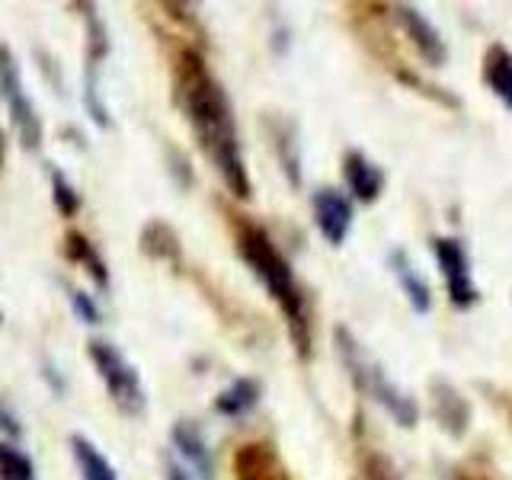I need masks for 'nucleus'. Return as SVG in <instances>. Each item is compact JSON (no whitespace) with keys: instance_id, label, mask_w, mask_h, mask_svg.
Returning <instances> with one entry per match:
<instances>
[{"instance_id":"nucleus-28","label":"nucleus","mask_w":512,"mask_h":480,"mask_svg":"<svg viewBox=\"0 0 512 480\" xmlns=\"http://www.w3.org/2000/svg\"><path fill=\"white\" fill-rule=\"evenodd\" d=\"M42 378H45V384L52 388L58 397L68 391V384H64V378H61V372H58V365L55 362H48V359H42Z\"/></svg>"},{"instance_id":"nucleus-20","label":"nucleus","mask_w":512,"mask_h":480,"mask_svg":"<svg viewBox=\"0 0 512 480\" xmlns=\"http://www.w3.org/2000/svg\"><path fill=\"white\" fill-rule=\"evenodd\" d=\"M48 183H52V202L58 208V215L61 218H74L80 212V205H84V199H80V192L77 186L64 176L61 167L55 164H48Z\"/></svg>"},{"instance_id":"nucleus-10","label":"nucleus","mask_w":512,"mask_h":480,"mask_svg":"<svg viewBox=\"0 0 512 480\" xmlns=\"http://www.w3.org/2000/svg\"><path fill=\"white\" fill-rule=\"evenodd\" d=\"M170 442L176 448V455L186 461V468L196 474L199 480H215V458L208 448L202 429L192 420H176L170 429Z\"/></svg>"},{"instance_id":"nucleus-5","label":"nucleus","mask_w":512,"mask_h":480,"mask_svg":"<svg viewBox=\"0 0 512 480\" xmlns=\"http://www.w3.org/2000/svg\"><path fill=\"white\" fill-rule=\"evenodd\" d=\"M0 96H4V103H7L13 132H16V138H20L23 151H29V154L42 151L45 125H42L36 103H32V96L26 93L20 61H16L13 48L7 42H0Z\"/></svg>"},{"instance_id":"nucleus-16","label":"nucleus","mask_w":512,"mask_h":480,"mask_svg":"<svg viewBox=\"0 0 512 480\" xmlns=\"http://www.w3.org/2000/svg\"><path fill=\"white\" fill-rule=\"evenodd\" d=\"M484 84L512 112V52L506 45H490L484 55Z\"/></svg>"},{"instance_id":"nucleus-4","label":"nucleus","mask_w":512,"mask_h":480,"mask_svg":"<svg viewBox=\"0 0 512 480\" xmlns=\"http://www.w3.org/2000/svg\"><path fill=\"white\" fill-rule=\"evenodd\" d=\"M87 356L96 368V375H100V381L106 384L112 404H116L125 416H141L148 410V394H144L138 368L122 356V349L116 343L93 336L87 343Z\"/></svg>"},{"instance_id":"nucleus-17","label":"nucleus","mask_w":512,"mask_h":480,"mask_svg":"<svg viewBox=\"0 0 512 480\" xmlns=\"http://www.w3.org/2000/svg\"><path fill=\"white\" fill-rule=\"evenodd\" d=\"M260 397H263V388L256 378H234L228 388L215 397V410L221 416H228V420H240V416H247L260 404Z\"/></svg>"},{"instance_id":"nucleus-30","label":"nucleus","mask_w":512,"mask_h":480,"mask_svg":"<svg viewBox=\"0 0 512 480\" xmlns=\"http://www.w3.org/2000/svg\"><path fill=\"white\" fill-rule=\"evenodd\" d=\"M368 480H397L394 477V471L388 468V461H381V458H372V461H368Z\"/></svg>"},{"instance_id":"nucleus-32","label":"nucleus","mask_w":512,"mask_h":480,"mask_svg":"<svg viewBox=\"0 0 512 480\" xmlns=\"http://www.w3.org/2000/svg\"><path fill=\"white\" fill-rule=\"evenodd\" d=\"M7 160V138H4V128H0V167H4Z\"/></svg>"},{"instance_id":"nucleus-9","label":"nucleus","mask_w":512,"mask_h":480,"mask_svg":"<svg viewBox=\"0 0 512 480\" xmlns=\"http://www.w3.org/2000/svg\"><path fill=\"white\" fill-rule=\"evenodd\" d=\"M234 480H295L282 464L276 445L247 442L234 455Z\"/></svg>"},{"instance_id":"nucleus-2","label":"nucleus","mask_w":512,"mask_h":480,"mask_svg":"<svg viewBox=\"0 0 512 480\" xmlns=\"http://www.w3.org/2000/svg\"><path fill=\"white\" fill-rule=\"evenodd\" d=\"M234 240H237V253L240 260L250 266V272L263 282L269 298L279 304V311L292 333L295 349L301 359L311 356V320H308V304L295 282L292 263L279 253V247L272 244V237L260 228V224L247 221L244 215L234 218Z\"/></svg>"},{"instance_id":"nucleus-27","label":"nucleus","mask_w":512,"mask_h":480,"mask_svg":"<svg viewBox=\"0 0 512 480\" xmlns=\"http://www.w3.org/2000/svg\"><path fill=\"white\" fill-rule=\"evenodd\" d=\"M170 170H173L176 183H180L183 189H189V186H192V170H189V160H186V154H183V151L170 148Z\"/></svg>"},{"instance_id":"nucleus-33","label":"nucleus","mask_w":512,"mask_h":480,"mask_svg":"<svg viewBox=\"0 0 512 480\" xmlns=\"http://www.w3.org/2000/svg\"><path fill=\"white\" fill-rule=\"evenodd\" d=\"M0 324H4V311H0Z\"/></svg>"},{"instance_id":"nucleus-1","label":"nucleus","mask_w":512,"mask_h":480,"mask_svg":"<svg viewBox=\"0 0 512 480\" xmlns=\"http://www.w3.org/2000/svg\"><path fill=\"white\" fill-rule=\"evenodd\" d=\"M173 96L176 106L186 112L202 154L212 160L218 176L228 186L231 196L250 199V173L244 164V151H240L234 109L224 87L208 71L205 58L196 48H183L173 64Z\"/></svg>"},{"instance_id":"nucleus-23","label":"nucleus","mask_w":512,"mask_h":480,"mask_svg":"<svg viewBox=\"0 0 512 480\" xmlns=\"http://www.w3.org/2000/svg\"><path fill=\"white\" fill-rule=\"evenodd\" d=\"M279 141V157H282V170L292 180V186H301V157H298V141L295 135H288V125H282L276 132Z\"/></svg>"},{"instance_id":"nucleus-15","label":"nucleus","mask_w":512,"mask_h":480,"mask_svg":"<svg viewBox=\"0 0 512 480\" xmlns=\"http://www.w3.org/2000/svg\"><path fill=\"white\" fill-rule=\"evenodd\" d=\"M138 244H141V253L151 256V260H160V263H180L183 260L180 234L160 218H151L148 224H144Z\"/></svg>"},{"instance_id":"nucleus-31","label":"nucleus","mask_w":512,"mask_h":480,"mask_svg":"<svg viewBox=\"0 0 512 480\" xmlns=\"http://www.w3.org/2000/svg\"><path fill=\"white\" fill-rule=\"evenodd\" d=\"M64 138H71V141L77 144V148H87V141H84V135H80V132H77V128H74V125H68V128H64Z\"/></svg>"},{"instance_id":"nucleus-12","label":"nucleus","mask_w":512,"mask_h":480,"mask_svg":"<svg viewBox=\"0 0 512 480\" xmlns=\"http://www.w3.org/2000/svg\"><path fill=\"white\" fill-rule=\"evenodd\" d=\"M343 176H346V186H349L352 196L365 205H372L384 189V170L362 151H346Z\"/></svg>"},{"instance_id":"nucleus-19","label":"nucleus","mask_w":512,"mask_h":480,"mask_svg":"<svg viewBox=\"0 0 512 480\" xmlns=\"http://www.w3.org/2000/svg\"><path fill=\"white\" fill-rule=\"evenodd\" d=\"M71 10H80V16H84V23H87V64L100 68L109 55V29L100 16V7L96 4H71Z\"/></svg>"},{"instance_id":"nucleus-26","label":"nucleus","mask_w":512,"mask_h":480,"mask_svg":"<svg viewBox=\"0 0 512 480\" xmlns=\"http://www.w3.org/2000/svg\"><path fill=\"white\" fill-rule=\"evenodd\" d=\"M0 436H4L7 442H20L23 439L20 416H16V410L10 404H4V400H0Z\"/></svg>"},{"instance_id":"nucleus-14","label":"nucleus","mask_w":512,"mask_h":480,"mask_svg":"<svg viewBox=\"0 0 512 480\" xmlns=\"http://www.w3.org/2000/svg\"><path fill=\"white\" fill-rule=\"evenodd\" d=\"M388 263H391V272L397 276L400 288H404V295H407V301H410V308H413L416 314H429V311H432V292H429L426 279H423L420 272H416V266L410 263V256H407L404 250H394V253L388 256Z\"/></svg>"},{"instance_id":"nucleus-8","label":"nucleus","mask_w":512,"mask_h":480,"mask_svg":"<svg viewBox=\"0 0 512 480\" xmlns=\"http://www.w3.org/2000/svg\"><path fill=\"white\" fill-rule=\"evenodd\" d=\"M391 13L397 16V23L404 26V32L410 36V42L416 45V52L423 55V61L432 64V68H442V64L448 61V48H445L442 32L432 26L420 10L410 7V4H394Z\"/></svg>"},{"instance_id":"nucleus-3","label":"nucleus","mask_w":512,"mask_h":480,"mask_svg":"<svg viewBox=\"0 0 512 480\" xmlns=\"http://www.w3.org/2000/svg\"><path fill=\"white\" fill-rule=\"evenodd\" d=\"M333 340H336V352H340L343 365L349 368L352 381H356V388L362 394H368L372 400H378V404L388 410L394 416L397 426L404 429H413L416 426V416H420V410H416L413 400L397 388L394 381H388V375L381 372V365L368 359V352L359 346V340L352 336L346 327H336L333 330Z\"/></svg>"},{"instance_id":"nucleus-21","label":"nucleus","mask_w":512,"mask_h":480,"mask_svg":"<svg viewBox=\"0 0 512 480\" xmlns=\"http://www.w3.org/2000/svg\"><path fill=\"white\" fill-rule=\"evenodd\" d=\"M0 480H36V464L16 442L0 439Z\"/></svg>"},{"instance_id":"nucleus-18","label":"nucleus","mask_w":512,"mask_h":480,"mask_svg":"<svg viewBox=\"0 0 512 480\" xmlns=\"http://www.w3.org/2000/svg\"><path fill=\"white\" fill-rule=\"evenodd\" d=\"M68 445H71V458H74L77 471H80V480H119L116 468H112V461L87 436L74 432V436L68 439Z\"/></svg>"},{"instance_id":"nucleus-24","label":"nucleus","mask_w":512,"mask_h":480,"mask_svg":"<svg viewBox=\"0 0 512 480\" xmlns=\"http://www.w3.org/2000/svg\"><path fill=\"white\" fill-rule=\"evenodd\" d=\"M64 292H68L71 311L77 314V320H84V324H90V327L103 324V311H100V304L93 301V295H87L84 288L68 285V282H64Z\"/></svg>"},{"instance_id":"nucleus-22","label":"nucleus","mask_w":512,"mask_h":480,"mask_svg":"<svg viewBox=\"0 0 512 480\" xmlns=\"http://www.w3.org/2000/svg\"><path fill=\"white\" fill-rule=\"evenodd\" d=\"M84 109L100 128H112L109 106L103 103V90H100V68H93V64H87L84 71Z\"/></svg>"},{"instance_id":"nucleus-7","label":"nucleus","mask_w":512,"mask_h":480,"mask_svg":"<svg viewBox=\"0 0 512 480\" xmlns=\"http://www.w3.org/2000/svg\"><path fill=\"white\" fill-rule=\"evenodd\" d=\"M311 208H314V224H317L320 237H324L330 247H343L352 231V202L340 189L324 186L314 192Z\"/></svg>"},{"instance_id":"nucleus-29","label":"nucleus","mask_w":512,"mask_h":480,"mask_svg":"<svg viewBox=\"0 0 512 480\" xmlns=\"http://www.w3.org/2000/svg\"><path fill=\"white\" fill-rule=\"evenodd\" d=\"M164 477H167V480H192V474H189L186 464H180L173 455H164Z\"/></svg>"},{"instance_id":"nucleus-6","label":"nucleus","mask_w":512,"mask_h":480,"mask_svg":"<svg viewBox=\"0 0 512 480\" xmlns=\"http://www.w3.org/2000/svg\"><path fill=\"white\" fill-rule=\"evenodd\" d=\"M432 253H436V263L442 269V279H445V288H448V298H452L455 308H474L480 292L471 279V260L468 253H464L461 240L455 237H436L432 240Z\"/></svg>"},{"instance_id":"nucleus-11","label":"nucleus","mask_w":512,"mask_h":480,"mask_svg":"<svg viewBox=\"0 0 512 480\" xmlns=\"http://www.w3.org/2000/svg\"><path fill=\"white\" fill-rule=\"evenodd\" d=\"M429 394H432V413H436L439 426L452 439H461L471 426V404L458 394L455 384H448L442 378L429 381Z\"/></svg>"},{"instance_id":"nucleus-25","label":"nucleus","mask_w":512,"mask_h":480,"mask_svg":"<svg viewBox=\"0 0 512 480\" xmlns=\"http://www.w3.org/2000/svg\"><path fill=\"white\" fill-rule=\"evenodd\" d=\"M36 61H39L42 77L55 87V93H64V71H61L58 58H55V55H48L45 48H36Z\"/></svg>"},{"instance_id":"nucleus-13","label":"nucleus","mask_w":512,"mask_h":480,"mask_svg":"<svg viewBox=\"0 0 512 480\" xmlns=\"http://www.w3.org/2000/svg\"><path fill=\"white\" fill-rule=\"evenodd\" d=\"M64 253H68V260H71L74 266H80V269L87 272L96 288H103V292H109V285H112V279H109V266H106L103 253L96 250V244H93V240H90L87 234H80V231H68V234H64Z\"/></svg>"}]
</instances>
